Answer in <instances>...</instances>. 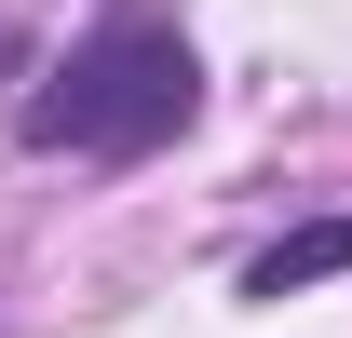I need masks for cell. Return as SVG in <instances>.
Instances as JSON below:
<instances>
[{
	"label": "cell",
	"mask_w": 352,
	"mask_h": 338,
	"mask_svg": "<svg viewBox=\"0 0 352 338\" xmlns=\"http://www.w3.org/2000/svg\"><path fill=\"white\" fill-rule=\"evenodd\" d=\"M204 122V54L176 14H95L82 41L54 54V82L28 95V149H68V163H149Z\"/></svg>",
	"instance_id": "1"
},
{
	"label": "cell",
	"mask_w": 352,
	"mask_h": 338,
	"mask_svg": "<svg viewBox=\"0 0 352 338\" xmlns=\"http://www.w3.org/2000/svg\"><path fill=\"white\" fill-rule=\"evenodd\" d=\"M339 271H352V216H311V230H285L244 271V297H298V284H339Z\"/></svg>",
	"instance_id": "2"
}]
</instances>
